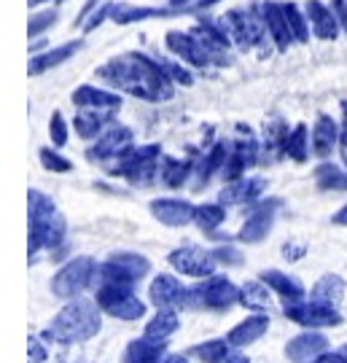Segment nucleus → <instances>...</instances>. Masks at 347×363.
Segmentation results:
<instances>
[{"label":"nucleus","instance_id":"1","mask_svg":"<svg viewBox=\"0 0 347 363\" xmlns=\"http://www.w3.org/2000/svg\"><path fill=\"white\" fill-rule=\"evenodd\" d=\"M97 76L114 89L148 103H165L175 94V84L165 76L159 62L141 52L119 54L97 70Z\"/></svg>","mask_w":347,"mask_h":363},{"label":"nucleus","instance_id":"2","mask_svg":"<svg viewBox=\"0 0 347 363\" xmlns=\"http://www.w3.org/2000/svg\"><path fill=\"white\" fill-rule=\"evenodd\" d=\"M27 220H30V242H27L30 259L38 253L40 247L60 250L65 245L67 223H65L62 213L57 210V205L49 196L35 191V189L27 191Z\"/></svg>","mask_w":347,"mask_h":363},{"label":"nucleus","instance_id":"3","mask_svg":"<svg viewBox=\"0 0 347 363\" xmlns=\"http://www.w3.org/2000/svg\"><path fill=\"white\" fill-rule=\"evenodd\" d=\"M100 304L92 298H70L60 315L52 320V325L40 334L43 342H60V345H76L84 339H92L100 331Z\"/></svg>","mask_w":347,"mask_h":363},{"label":"nucleus","instance_id":"4","mask_svg":"<svg viewBox=\"0 0 347 363\" xmlns=\"http://www.w3.org/2000/svg\"><path fill=\"white\" fill-rule=\"evenodd\" d=\"M162 145H141V148H129L124 156H119L116 162H111L108 172L111 175H121L127 178L132 186H148L162 175Z\"/></svg>","mask_w":347,"mask_h":363},{"label":"nucleus","instance_id":"5","mask_svg":"<svg viewBox=\"0 0 347 363\" xmlns=\"http://www.w3.org/2000/svg\"><path fill=\"white\" fill-rule=\"evenodd\" d=\"M234 304H240V288L224 274H210L202 277L192 288V307L207 312H226Z\"/></svg>","mask_w":347,"mask_h":363},{"label":"nucleus","instance_id":"6","mask_svg":"<svg viewBox=\"0 0 347 363\" xmlns=\"http://www.w3.org/2000/svg\"><path fill=\"white\" fill-rule=\"evenodd\" d=\"M97 277H100L97 261L89 256H78L54 274L52 291L60 298H78L87 288H92V283H97Z\"/></svg>","mask_w":347,"mask_h":363},{"label":"nucleus","instance_id":"7","mask_svg":"<svg viewBox=\"0 0 347 363\" xmlns=\"http://www.w3.org/2000/svg\"><path fill=\"white\" fill-rule=\"evenodd\" d=\"M94 301L100 304V310L114 315L119 320H138L145 315L143 304L132 286H116V283H97Z\"/></svg>","mask_w":347,"mask_h":363},{"label":"nucleus","instance_id":"8","mask_svg":"<svg viewBox=\"0 0 347 363\" xmlns=\"http://www.w3.org/2000/svg\"><path fill=\"white\" fill-rule=\"evenodd\" d=\"M151 272V261L141 253H114L105 264H100V277L97 283H116V286H138Z\"/></svg>","mask_w":347,"mask_h":363},{"label":"nucleus","instance_id":"9","mask_svg":"<svg viewBox=\"0 0 347 363\" xmlns=\"http://www.w3.org/2000/svg\"><path fill=\"white\" fill-rule=\"evenodd\" d=\"M129 148H135V135L124 124H111L108 130L92 143L87 151L89 162H116L119 156H124Z\"/></svg>","mask_w":347,"mask_h":363},{"label":"nucleus","instance_id":"10","mask_svg":"<svg viewBox=\"0 0 347 363\" xmlns=\"http://www.w3.org/2000/svg\"><path fill=\"white\" fill-rule=\"evenodd\" d=\"M285 315L299 325H307V328H329V325L342 323V315L331 304H323L315 298H302L294 304H285Z\"/></svg>","mask_w":347,"mask_h":363},{"label":"nucleus","instance_id":"11","mask_svg":"<svg viewBox=\"0 0 347 363\" xmlns=\"http://www.w3.org/2000/svg\"><path fill=\"white\" fill-rule=\"evenodd\" d=\"M170 267H175L180 274H189V277H210L216 272L219 261L213 256V250H205V247L197 245H183L175 247L167 256Z\"/></svg>","mask_w":347,"mask_h":363},{"label":"nucleus","instance_id":"12","mask_svg":"<svg viewBox=\"0 0 347 363\" xmlns=\"http://www.w3.org/2000/svg\"><path fill=\"white\" fill-rule=\"evenodd\" d=\"M151 304L156 310H186L192 307V288H186L178 277L172 274H156V280L151 283Z\"/></svg>","mask_w":347,"mask_h":363},{"label":"nucleus","instance_id":"13","mask_svg":"<svg viewBox=\"0 0 347 363\" xmlns=\"http://www.w3.org/2000/svg\"><path fill=\"white\" fill-rule=\"evenodd\" d=\"M167 49L175 54V57H180L186 65L199 67V70H205V67H210V65H219V62H216V57L210 54V49H207L205 43L194 35L192 30H189V33L170 30L167 33Z\"/></svg>","mask_w":347,"mask_h":363},{"label":"nucleus","instance_id":"14","mask_svg":"<svg viewBox=\"0 0 347 363\" xmlns=\"http://www.w3.org/2000/svg\"><path fill=\"white\" fill-rule=\"evenodd\" d=\"M243 130H245V124H243ZM258 159H261V145H258V140L250 132L245 130L243 140H234V143H231L229 159H226V167L221 172V178L226 183L240 181L245 175V169H250L253 164H258Z\"/></svg>","mask_w":347,"mask_h":363},{"label":"nucleus","instance_id":"15","mask_svg":"<svg viewBox=\"0 0 347 363\" xmlns=\"http://www.w3.org/2000/svg\"><path fill=\"white\" fill-rule=\"evenodd\" d=\"M280 208V199H258L256 205H250L248 208V220L243 223V229H240V240L243 242H261L267 234L272 232V223H275V213Z\"/></svg>","mask_w":347,"mask_h":363},{"label":"nucleus","instance_id":"16","mask_svg":"<svg viewBox=\"0 0 347 363\" xmlns=\"http://www.w3.org/2000/svg\"><path fill=\"white\" fill-rule=\"evenodd\" d=\"M73 105H76V108H89V111H103L108 116H116L119 108H121V97H119L116 91L84 84V86H78V89L73 91Z\"/></svg>","mask_w":347,"mask_h":363},{"label":"nucleus","instance_id":"17","mask_svg":"<svg viewBox=\"0 0 347 363\" xmlns=\"http://www.w3.org/2000/svg\"><path fill=\"white\" fill-rule=\"evenodd\" d=\"M304 13H307L309 19V27H312V33L318 35L321 40H336L339 35V19H336V11L334 6H326L321 0H307V6H304Z\"/></svg>","mask_w":347,"mask_h":363},{"label":"nucleus","instance_id":"18","mask_svg":"<svg viewBox=\"0 0 347 363\" xmlns=\"http://www.w3.org/2000/svg\"><path fill=\"white\" fill-rule=\"evenodd\" d=\"M326 350H329V339L318 331H304V334H299L285 345V358L291 363H307L315 361Z\"/></svg>","mask_w":347,"mask_h":363},{"label":"nucleus","instance_id":"19","mask_svg":"<svg viewBox=\"0 0 347 363\" xmlns=\"http://www.w3.org/2000/svg\"><path fill=\"white\" fill-rule=\"evenodd\" d=\"M261 11H264V19H267V27H270L275 49H277V52H288L291 43H296V40H294V33H291V25H288L283 3H272L270 0V3L261 6Z\"/></svg>","mask_w":347,"mask_h":363},{"label":"nucleus","instance_id":"20","mask_svg":"<svg viewBox=\"0 0 347 363\" xmlns=\"http://www.w3.org/2000/svg\"><path fill=\"white\" fill-rule=\"evenodd\" d=\"M267 181L264 178H240V181H231L224 191H221V205H243L250 208L256 205L261 191H264Z\"/></svg>","mask_w":347,"mask_h":363},{"label":"nucleus","instance_id":"21","mask_svg":"<svg viewBox=\"0 0 347 363\" xmlns=\"http://www.w3.org/2000/svg\"><path fill=\"white\" fill-rule=\"evenodd\" d=\"M151 216L165 226H186L194 223V205H189L186 199H154Z\"/></svg>","mask_w":347,"mask_h":363},{"label":"nucleus","instance_id":"22","mask_svg":"<svg viewBox=\"0 0 347 363\" xmlns=\"http://www.w3.org/2000/svg\"><path fill=\"white\" fill-rule=\"evenodd\" d=\"M229 151H231L229 140H221V143H216L202 159H199V164L194 169V175H197V189H205L213 175H221V172H224L226 159H229Z\"/></svg>","mask_w":347,"mask_h":363},{"label":"nucleus","instance_id":"23","mask_svg":"<svg viewBox=\"0 0 347 363\" xmlns=\"http://www.w3.org/2000/svg\"><path fill=\"white\" fill-rule=\"evenodd\" d=\"M167 361V342H154L148 337H141L129 342L121 363H165Z\"/></svg>","mask_w":347,"mask_h":363},{"label":"nucleus","instance_id":"24","mask_svg":"<svg viewBox=\"0 0 347 363\" xmlns=\"http://www.w3.org/2000/svg\"><path fill=\"white\" fill-rule=\"evenodd\" d=\"M339 135H342V130L336 127V121L329 113H321V116L315 118V127H312V151H315V156H321V159H329L331 156V151L336 148V143H339Z\"/></svg>","mask_w":347,"mask_h":363},{"label":"nucleus","instance_id":"25","mask_svg":"<svg viewBox=\"0 0 347 363\" xmlns=\"http://www.w3.org/2000/svg\"><path fill=\"white\" fill-rule=\"evenodd\" d=\"M267 328H270V318H267V312H258V315H250V318H245L240 325H234L226 339H229L231 347H248V345H253L256 339H261L267 334Z\"/></svg>","mask_w":347,"mask_h":363},{"label":"nucleus","instance_id":"26","mask_svg":"<svg viewBox=\"0 0 347 363\" xmlns=\"http://www.w3.org/2000/svg\"><path fill=\"white\" fill-rule=\"evenodd\" d=\"M81 46H84L81 40H70V43H62V46H54L49 52L35 54V57L30 60V65H27V73H30V76H40V73H46V70H52V67L62 65V62H67Z\"/></svg>","mask_w":347,"mask_h":363},{"label":"nucleus","instance_id":"27","mask_svg":"<svg viewBox=\"0 0 347 363\" xmlns=\"http://www.w3.org/2000/svg\"><path fill=\"white\" fill-rule=\"evenodd\" d=\"M224 30L229 33L231 43H237L243 52L253 49V40H250V25H248V9H231L224 16H219Z\"/></svg>","mask_w":347,"mask_h":363},{"label":"nucleus","instance_id":"28","mask_svg":"<svg viewBox=\"0 0 347 363\" xmlns=\"http://www.w3.org/2000/svg\"><path fill=\"white\" fill-rule=\"evenodd\" d=\"M111 118L103 111H89V108H78L76 118H73V127H76V135L84 138V140H97L108 127H111Z\"/></svg>","mask_w":347,"mask_h":363},{"label":"nucleus","instance_id":"29","mask_svg":"<svg viewBox=\"0 0 347 363\" xmlns=\"http://www.w3.org/2000/svg\"><path fill=\"white\" fill-rule=\"evenodd\" d=\"M258 277H261L277 296H283L285 304H294V301H302V298H304V286H302L296 277H291V274L277 272V269H267V272H261Z\"/></svg>","mask_w":347,"mask_h":363},{"label":"nucleus","instance_id":"30","mask_svg":"<svg viewBox=\"0 0 347 363\" xmlns=\"http://www.w3.org/2000/svg\"><path fill=\"white\" fill-rule=\"evenodd\" d=\"M342 296H345V280L339 274H323L321 280L312 286V291H309V298L331 304V307H339Z\"/></svg>","mask_w":347,"mask_h":363},{"label":"nucleus","instance_id":"31","mask_svg":"<svg viewBox=\"0 0 347 363\" xmlns=\"http://www.w3.org/2000/svg\"><path fill=\"white\" fill-rule=\"evenodd\" d=\"M178 312H172V310H159L148 320V325H145V331H143V337H148V339H154V342H167L175 331H178Z\"/></svg>","mask_w":347,"mask_h":363},{"label":"nucleus","instance_id":"32","mask_svg":"<svg viewBox=\"0 0 347 363\" xmlns=\"http://www.w3.org/2000/svg\"><path fill=\"white\" fill-rule=\"evenodd\" d=\"M272 288L264 283V280H253V283H245L240 288V304L248 307L253 312H270L272 307V296H270Z\"/></svg>","mask_w":347,"mask_h":363},{"label":"nucleus","instance_id":"33","mask_svg":"<svg viewBox=\"0 0 347 363\" xmlns=\"http://www.w3.org/2000/svg\"><path fill=\"white\" fill-rule=\"evenodd\" d=\"M194 162L192 159H170L165 156L162 159V175H159V181L165 183L167 189H180L183 183L189 181V175L194 172Z\"/></svg>","mask_w":347,"mask_h":363},{"label":"nucleus","instance_id":"34","mask_svg":"<svg viewBox=\"0 0 347 363\" xmlns=\"http://www.w3.org/2000/svg\"><path fill=\"white\" fill-rule=\"evenodd\" d=\"M170 11L165 9H151V6H129V3H114L111 19L116 25H132V22H143V19H154V16H167Z\"/></svg>","mask_w":347,"mask_h":363},{"label":"nucleus","instance_id":"35","mask_svg":"<svg viewBox=\"0 0 347 363\" xmlns=\"http://www.w3.org/2000/svg\"><path fill=\"white\" fill-rule=\"evenodd\" d=\"M285 138H288V130H285V121H272L264 127V148H261V156L267 162H275L285 156Z\"/></svg>","mask_w":347,"mask_h":363},{"label":"nucleus","instance_id":"36","mask_svg":"<svg viewBox=\"0 0 347 363\" xmlns=\"http://www.w3.org/2000/svg\"><path fill=\"white\" fill-rule=\"evenodd\" d=\"M315 183L321 191H347V169L336 167L331 162H323L315 169Z\"/></svg>","mask_w":347,"mask_h":363},{"label":"nucleus","instance_id":"37","mask_svg":"<svg viewBox=\"0 0 347 363\" xmlns=\"http://www.w3.org/2000/svg\"><path fill=\"white\" fill-rule=\"evenodd\" d=\"M285 156L294 162H307L309 159V143H307V124H296L285 138Z\"/></svg>","mask_w":347,"mask_h":363},{"label":"nucleus","instance_id":"38","mask_svg":"<svg viewBox=\"0 0 347 363\" xmlns=\"http://www.w3.org/2000/svg\"><path fill=\"white\" fill-rule=\"evenodd\" d=\"M224 218H226V210H224L221 202L219 205H199V208H194V223L207 234L216 232L224 223Z\"/></svg>","mask_w":347,"mask_h":363},{"label":"nucleus","instance_id":"39","mask_svg":"<svg viewBox=\"0 0 347 363\" xmlns=\"http://www.w3.org/2000/svg\"><path fill=\"white\" fill-rule=\"evenodd\" d=\"M283 9H285V16H288V25H291V33H294V40L296 43H307L309 33H312L307 13L302 11L296 3H283Z\"/></svg>","mask_w":347,"mask_h":363},{"label":"nucleus","instance_id":"40","mask_svg":"<svg viewBox=\"0 0 347 363\" xmlns=\"http://www.w3.org/2000/svg\"><path fill=\"white\" fill-rule=\"evenodd\" d=\"M229 350H231L229 339H210V342H202V345L192 347L189 355L199 358L202 363H216V361H221Z\"/></svg>","mask_w":347,"mask_h":363},{"label":"nucleus","instance_id":"41","mask_svg":"<svg viewBox=\"0 0 347 363\" xmlns=\"http://www.w3.org/2000/svg\"><path fill=\"white\" fill-rule=\"evenodd\" d=\"M156 62H159V67L165 70V76L172 84H180V86H192L194 84V76L183 65H178V62H170V60H162V57H156Z\"/></svg>","mask_w":347,"mask_h":363},{"label":"nucleus","instance_id":"42","mask_svg":"<svg viewBox=\"0 0 347 363\" xmlns=\"http://www.w3.org/2000/svg\"><path fill=\"white\" fill-rule=\"evenodd\" d=\"M57 22V11L54 9H49V11H38V13H33V19L27 22V38H38L43 30H49V27Z\"/></svg>","mask_w":347,"mask_h":363},{"label":"nucleus","instance_id":"43","mask_svg":"<svg viewBox=\"0 0 347 363\" xmlns=\"http://www.w3.org/2000/svg\"><path fill=\"white\" fill-rule=\"evenodd\" d=\"M40 164L49 169V172H70L73 164H70V159H65L62 154H57L52 148H40Z\"/></svg>","mask_w":347,"mask_h":363},{"label":"nucleus","instance_id":"44","mask_svg":"<svg viewBox=\"0 0 347 363\" xmlns=\"http://www.w3.org/2000/svg\"><path fill=\"white\" fill-rule=\"evenodd\" d=\"M49 135H52V143L57 145V148H62V145L67 143L70 130H67V121H65V116L60 113V111H54L52 113V121H49Z\"/></svg>","mask_w":347,"mask_h":363},{"label":"nucleus","instance_id":"45","mask_svg":"<svg viewBox=\"0 0 347 363\" xmlns=\"http://www.w3.org/2000/svg\"><path fill=\"white\" fill-rule=\"evenodd\" d=\"M213 256L219 264H226V267H237V264H243V253L240 250H234V247L224 245V247H216L213 250Z\"/></svg>","mask_w":347,"mask_h":363},{"label":"nucleus","instance_id":"46","mask_svg":"<svg viewBox=\"0 0 347 363\" xmlns=\"http://www.w3.org/2000/svg\"><path fill=\"white\" fill-rule=\"evenodd\" d=\"M27 347H30V363H46V358H49V350L40 345L35 337L27 339Z\"/></svg>","mask_w":347,"mask_h":363},{"label":"nucleus","instance_id":"47","mask_svg":"<svg viewBox=\"0 0 347 363\" xmlns=\"http://www.w3.org/2000/svg\"><path fill=\"white\" fill-rule=\"evenodd\" d=\"M111 11H114V3H105L103 9H100V11L94 13V16H92L89 22H84V30H87V33H92V30H97V27L103 25L105 19L111 16Z\"/></svg>","mask_w":347,"mask_h":363},{"label":"nucleus","instance_id":"48","mask_svg":"<svg viewBox=\"0 0 347 363\" xmlns=\"http://www.w3.org/2000/svg\"><path fill=\"white\" fill-rule=\"evenodd\" d=\"M309 363H347V361H345V355H342L339 350H336V352L326 350V352H321L315 361H309Z\"/></svg>","mask_w":347,"mask_h":363},{"label":"nucleus","instance_id":"49","mask_svg":"<svg viewBox=\"0 0 347 363\" xmlns=\"http://www.w3.org/2000/svg\"><path fill=\"white\" fill-rule=\"evenodd\" d=\"M216 363H250V361H248V355H245V352H237V347H231V350Z\"/></svg>","mask_w":347,"mask_h":363},{"label":"nucleus","instance_id":"50","mask_svg":"<svg viewBox=\"0 0 347 363\" xmlns=\"http://www.w3.org/2000/svg\"><path fill=\"white\" fill-rule=\"evenodd\" d=\"M331 6H334V11H336V19H339V25L345 27V33H347V0H334Z\"/></svg>","mask_w":347,"mask_h":363},{"label":"nucleus","instance_id":"51","mask_svg":"<svg viewBox=\"0 0 347 363\" xmlns=\"http://www.w3.org/2000/svg\"><path fill=\"white\" fill-rule=\"evenodd\" d=\"M304 250H307L304 245H285V247H283V253H285V256H288L291 261L302 259V253H304Z\"/></svg>","mask_w":347,"mask_h":363},{"label":"nucleus","instance_id":"52","mask_svg":"<svg viewBox=\"0 0 347 363\" xmlns=\"http://www.w3.org/2000/svg\"><path fill=\"white\" fill-rule=\"evenodd\" d=\"M334 223H336V226H347V205L334 216Z\"/></svg>","mask_w":347,"mask_h":363},{"label":"nucleus","instance_id":"53","mask_svg":"<svg viewBox=\"0 0 347 363\" xmlns=\"http://www.w3.org/2000/svg\"><path fill=\"white\" fill-rule=\"evenodd\" d=\"M216 3H221V0H197L192 9H210V6H216Z\"/></svg>","mask_w":347,"mask_h":363},{"label":"nucleus","instance_id":"54","mask_svg":"<svg viewBox=\"0 0 347 363\" xmlns=\"http://www.w3.org/2000/svg\"><path fill=\"white\" fill-rule=\"evenodd\" d=\"M197 0H170V6L172 9H186V6H194Z\"/></svg>","mask_w":347,"mask_h":363},{"label":"nucleus","instance_id":"55","mask_svg":"<svg viewBox=\"0 0 347 363\" xmlns=\"http://www.w3.org/2000/svg\"><path fill=\"white\" fill-rule=\"evenodd\" d=\"M165 363H189V361H186L183 355H172V358H167V361H165Z\"/></svg>","mask_w":347,"mask_h":363},{"label":"nucleus","instance_id":"56","mask_svg":"<svg viewBox=\"0 0 347 363\" xmlns=\"http://www.w3.org/2000/svg\"><path fill=\"white\" fill-rule=\"evenodd\" d=\"M40 3H46V0H27V6H30V9H35V6H40Z\"/></svg>","mask_w":347,"mask_h":363},{"label":"nucleus","instance_id":"57","mask_svg":"<svg viewBox=\"0 0 347 363\" xmlns=\"http://www.w3.org/2000/svg\"><path fill=\"white\" fill-rule=\"evenodd\" d=\"M339 352H342V355H345V361H347V345H345V347H342V350H339Z\"/></svg>","mask_w":347,"mask_h":363},{"label":"nucleus","instance_id":"58","mask_svg":"<svg viewBox=\"0 0 347 363\" xmlns=\"http://www.w3.org/2000/svg\"><path fill=\"white\" fill-rule=\"evenodd\" d=\"M57 3H62V0H57Z\"/></svg>","mask_w":347,"mask_h":363}]
</instances>
